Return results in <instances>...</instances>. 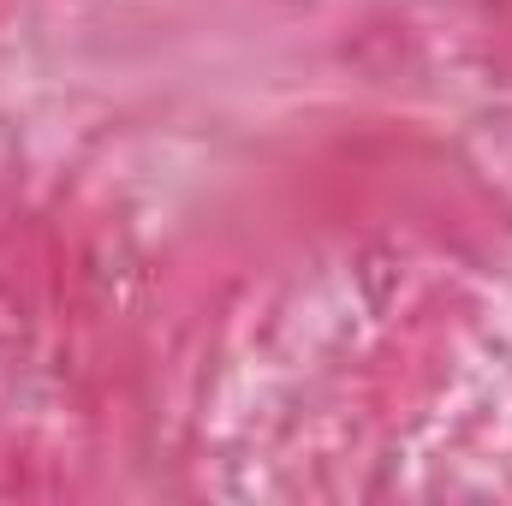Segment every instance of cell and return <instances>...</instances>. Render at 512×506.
<instances>
[]
</instances>
